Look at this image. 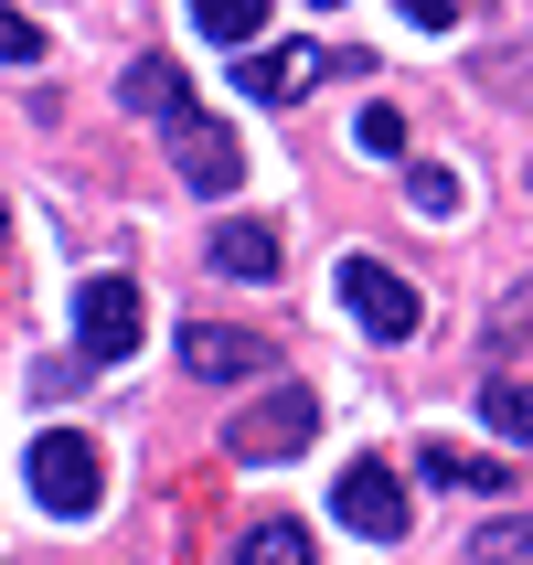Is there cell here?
<instances>
[{"instance_id":"obj_1","label":"cell","mask_w":533,"mask_h":565,"mask_svg":"<svg viewBox=\"0 0 533 565\" xmlns=\"http://www.w3.org/2000/svg\"><path fill=\"white\" fill-rule=\"evenodd\" d=\"M22 491L54 512V523H86V512L107 502V459H96V438H86V427H43V438L22 448Z\"/></svg>"},{"instance_id":"obj_2","label":"cell","mask_w":533,"mask_h":565,"mask_svg":"<svg viewBox=\"0 0 533 565\" xmlns=\"http://www.w3.org/2000/svg\"><path fill=\"white\" fill-rule=\"evenodd\" d=\"M310 438H320V395L310 384H278V395H256V406L224 427V448H235L246 470H278V459H299Z\"/></svg>"},{"instance_id":"obj_3","label":"cell","mask_w":533,"mask_h":565,"mask_svg":"<svg viewBox=\"0 0 533 565\" xmlns=\"http://www.w3.org/2000/svg\"><path fill=\"white\" fill-rule=\"evenodd\" d=\"M331 288H342V310H352L363 342H416V320H427V299H416L384 256H342V278H331Z\"/></svg>"},{"instance_id":"obj_4","label":"cell","mask_w":533,"mask_h":565,"mask_svg":"<svg viewBox=\"0 0 533 565\" xmlns=\"http://www.w3.org/2000/svg\"><path fill=\"white\" fill-rule=\"evenodd\" d=\"M75 342H86L96 363H128V352L150 342V299H139V278H86V288H75Z\"/></svg>"},{"instance_id":"obj_5","label":"cell","mask_w":533,"mask_h":565,"mask_svg":"<svg viewBox=\"0 0 533 565\" xmlns=\"http://www.w3.org/2000/svg\"><path fill=\"white\" fill-rule=\"evenodd\" d=\"M171 171H182L203 203H224V192L246 182V150H235V128H224V118L192 107V118H171Z\"/></svg>"},{"instance_id":"obj_6","label":"cell","mask_w":533,"mask_h":565,"mask_svg":"<svg viewBox=\"0 0 533 565\" xmlns=\"http://www.w3.org/2000/svg\"><path fill=\"white\" fill-rule=\"evenodd\" d=\"M331 512H342V534H363V544H406V480L384 470V459H352Z\"/></svg>"},{"instance_id":"obj_7","label":"cell","mask_w":533,"mask_h":565,"mask_svg":"<svg viewBox=\"0 0 533 565\" xmlns=\"http://www.w3.org/2000/svg\"><path fill=\"white\" fill-rule=\"evenodd\" d=\"M320 75H331V54H320V43H246V75H235V86H246L256 107H299Z\"/></svg>"},{"instance_id":"obj_8","label":"cell","mask_w":533,"mask_h":565,"mask_svg":"<svg viewBox=\"0 0 533 565\" xmlns=\"http://www.w3.org/2000/svg\"><path fill=\"white\" fill-rule=\"evenodd\" d=\"M182 363H192L203 384H246L256 363H267V342L235 331V320H192V331H182Z\"/></svg>"},{"instance_id":"obj_9","label":"cell","mask_w":533,"mask_h":565,"mask_svg":"<svg viewBox=\"0 0 533 565\" xmlns=\"http://www.w3.org/2000/svg\"><path fill=\"white\" fill-rule=\"evenodd\" d=\"M118 107H128V118H150V128H171V118H192V75L171 54H139L118 75Z\"/></svg>"},{"instance_id":"obj_10","label":"cell","mask_w":533,"mask_h":565,"mask_svg":"<svg viewBox=\"0 0 533 565\" xmlns=\"http://www.w3.org/2000/svg\"><path fill=\"white\" fill-rule=\"evenodd\" d=\"M214 278H235V288H267L278 278V235H267V224H214Z\"/></svg>"},{"instance_id":"obj_11","label":"cell","mask_w":533,"mask_h":565,"mask_svg":"<svg viewBox=\"0 0 533 565\" xmlns=\"http://www.w3.org/2000/svg\"><path fill=\"white\" fill-rule=\"evenodd\" d=\"M224 565H310V534L288 523V512H256L246 534H235V555Z\"/></svg>"},{"instance_id":"obj_12","label":"cell","mask_w":533,"mask_h":565,"mask_svg":"<svg viewBox=\"0 0 533 565\" xmlns=\"http://www.w3.org/2000/svg\"><path fill=\"white\" fill-rule=\"evenodd\" d=\"M480 427H491L502 448H533V384L491 374V384H480Z\"/></svg>"},{"instance_id":"obj_13","label":"cell","mask_w":533,"mask_h":565,"mask_svg":"<svg viewBox=\"0 0 533 565\" xmlns=\"http://www.w3.org/2000/svg\"><path fill=\"white\" fill-rule=\"evenodd\" d=\"M480 96H502V107L533 118V32H512L502 54H480Z\"/></svg>"},{"instance_id":"obj_14","label":"cell","mask_w":533,"mask_h":565,"mask_svg":"<svg viewBox=\"0 0 533 565\" xmlns=\"http://www.w3.org/2000/svg\"><path fill=\"white\" fill-rule=\"evenodd\" d=\"M427 480H448V491H491V502H502V491H512V459H470V448H427Z\"/></svg>"},{"instance_id":"obj_15","label":"cell","mask_w":533,"mask_h":565,"mask_svg":"<svg viewBox=\"0 0 533 565\" xmlns=\"http://www.w3.org/2000/svg\"><path fill=\"white\" fill-rule=\"evenodd\" d=\"M470 555L480 565H533V512H491V523L470 534Z\"/></svg>"},{"instance_id":"obj_16","label":"cell","mask_w":533,"mask_h":565,"mask_svg":"<svg viewBox=\"0 0 533 565\" xmlns=\"http://www.w3.org/2000/svg\"><path fill=\"white\" fill-rule=\"evenodd\" d=\"M192 22L214 32V43H235V54H246L256 32H267V0H192Z\"/></svg>"},{"instance_id":"obj_17","label":"cell","mask_w":533,"mask_h":565,"mask_svg":"<svg viewBox=\"0 0 533 565\" xmlns=\"http://www.w3.org/2000/svg\"><path fill=\"white\" fill-rule=\"evenodd\" d=\"M406 203L427 224H448V214H459V171H448V160H406Z\"/></svg>"},{"instance_id":"obj_18","label":"cell","mask_w":533,"mask_h":565,"mask_svg":"<svg viewBox=\"0 0 533 565\" xmlns=\"http://www.w3.org/2000/svg\"><path fill=\"white\" fill-rule=\"evenodd\" d=\"M0 64H43V22L11 11V0H0Z\"/></svg>"},{"instance_id":"obj_19","label":"cell","mask_w":533,"mask_h":565,"mask_svg":"<svg viewBox=\"0 0 533 565\" xmlns=\"http://www.w3.org/2000/svg\"><path fill=\"white\" fill-rule=\"evenodd\" d=\"M491 342H502V352H512V342H533V278L512 288L502 310H491Z\"/></svg>"},{"instance_id":"obj_20","label":"cell","mask_w":533,"mask_h":565,"mask_svg":"<svg viewBox=\"0 0 533 565\" xmlns=\"http://www.w3.org/2000/svg\"><path fill=\"white\" fill-rule=\"evenodd\" d=\"M352 139H363V150H384V160H395V150H406V118H395V107H363V128H352Z\"/></svg>"},{"instance_id":"obj_21","label":"cell","mask_w":533,"mask_h":565,"mask_svg":"<svg viewBox=\"0 0 533 565\" xmlns=\"http://www.w3.org/2000/svg\"><path fill=\"white\" fill-rule=\"evenodd\" d=\"M395 11H406L416 32H459V11H470V0H395Z\"/></svg>"},{"instance_id":"obj_22","label":"cell","mask_w":533,"mask_h":565,"mask_svg":"<svg viewBox=\"0 0 533 565\" xmlns=\"http://www.w3.org/2000/svg\"><path fill=\"white\" fill-rule=\"evenodd\" d=\"M0 246H11V224H0Z\"/></svg>"}]
</instances>
